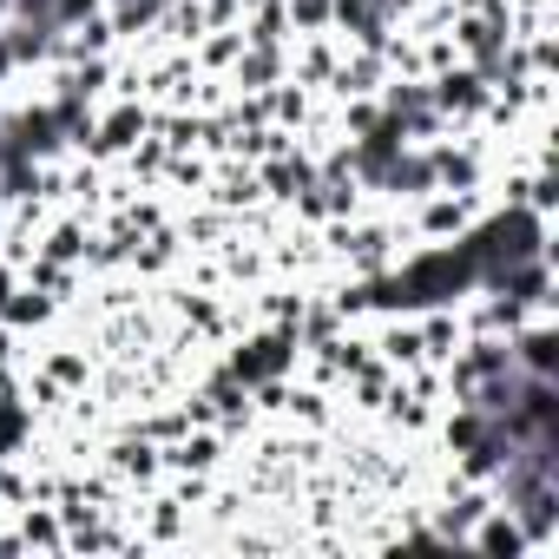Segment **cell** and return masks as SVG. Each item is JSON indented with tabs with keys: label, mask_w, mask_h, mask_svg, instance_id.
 <instances>
[{
	"label": "cell",
	"mask_w": 559,
	"mask_h": 559,
	"mask_svg": "<svg viewBox=\"0 0 559 559\" xmlns=\"http://www.w3.org/2000/svg\"><path fill=\"white\" fill-rule=\"evenodd\" d=\"M389 8H395V0H343L336 14H343V27H356V34H376Z\"/></svg>",
	"instance_id": "1"
},
{
	"label": "cell",
	"mask_w": 559,
	"mask_h": 559,
	"mask_svg": "<svg viewBox=\"0 0 559 559\" xmlns=\"http://www.w3.org/2000/svg\"><path fill=\"white\" fill-rule=\"evenodd\" d=\"M99 8V0H53V27H73V21H86Z\"/></svg>",
	"instance_id": "2"
},
{
	"label": "cell",
	"mask_w": 559,
	"mask_h": 559,
	"mask_svg": "<svg viewBox=\"0 0 559 559\" xmlns=\"http://www.w3.org/2000/svg\"><path fill=\"white\" fill-rule=\"evenodd\" d=\"M132 132H139V112H119V119L106 126V145H132Z\"/></svg>",
	"instance_id": "3"
},
{
	"label": "cell",
	"mask_w": 559,
	"mask_h": 559,
	"mask_svg": "<svg viewBox=\"0 0 559 559\" xmlns=\"http://www.w3.org/2000/svg\"><path fill=\"white\" fill-rule=\"evenodd\" d=\"M297 21H304V27H323V21H330V0H297Z\"/></svg>",
	"instance_id": "4"
},
{
	"label": "cell",
	"mask_w": 559,
	"mask_h": 559,
	"mask_svg": "<svg viewBox=\"0 0 559 559\" xmlns=\"http://www.w3.org/2000/svg\"><path fill=\"white\" fill-rule=\"evenodd\" d=\"M480 539H487V546H507V552H513V546H520V533H513V526H500V520H493V526H487V533H480Z\"/></svg>",
	"instance_id": "5"
}]
</instances>
